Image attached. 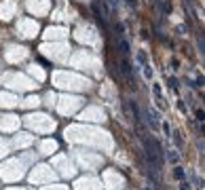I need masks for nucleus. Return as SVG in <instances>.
<instances>
[{
  "instance_id": "f257e3e1",
  "label": "nucleus",
  "mask_w": 205,
  "mask_h": 190,
  "mask_svg": "<svg viewBox=\"0 0 205 190\" xmlns=\"http://www.w3.org/2000/svg\"><path fill=\"white\" fill-rule=\"evenodd\" d=\"M146 119H148V125L152 127V129H157L159 125H161V116H159V112L157 110H146Z\"/></svg>"
},
{
  "instance_id": "f03ea898",
  "label": "nucleus",
  "mask_w": 205,
  "mask_h": 190,
  "mask_svg": "<svg viewBox=\"0 0 205 190\" xmlns=\"http://www.w3.org/2000/svg\"><path fill=\"white\" fill-rule=\"evenodd\" d=\"M121 74L125 76V78L131 80V61L127 59L125 55H123V59H121Z\"/></svg>"
},
{
  "instance_id": "7ed1b4c3",
  "label": "nucleus",
  "mask_w": 205,
  "mask_h": 190,
  "mask_svg": "<svg viewBox=\"0 0 205 190\" xmlns=\"http://www.w3.org/2000/svg\"><path fill=\"white\" fill-rule=\"evenodd\" d=\"M129 106H131V110H133V119H135V123H140V108H137V104H135V101H129Z\"/></svg>"
},
{
  "instance_id": "20e7f679",
  "label": "nucleus",
  "mask_w": 205,
  "mask_h": 190,
  "mask_svg": "<svg viewBox=\"0 0 205 190\" xmlns=\"http://www.w3.org/2000/svg\"><path fill=\"white\" fill-rule=\"evenodd\" d=\"M119 45H121V53L125 55V57H127V55H129V42L121 38V40H119Z\"/></svg>"
},
{
  "instance_id": "39448f33",
  "label": "nucleus",
  "mask_w": 205,
  "mask_h": 190,
  "mask_svg": "<svg viewBox=\"0 0 205 190\" xmlns=\"http://www.w3.org/2000/svg\"><path fill=\"white\" fill-rule=\"evenodd\" d=\"M173 175H176L178 179H184V178H186V173H184V169H182V167H176V171H173Z\"/></svg>"
},
{
  "instance_id": "423d86ee",
  "label": "nucleus",
  "mask_w": 205,
  "mask_h": 190,
  "mask_svg": "<svg viewBox=\"0 0 205 190\" xmlns=\"http://www.w3.org/2000/svg\"><path fill=\"white\" fill-rule=\"evenodd\" d=\"M144 76H146V78H148V80L152 78V68H150L148 63H146V66H144Z\"/></svg>"
},
{
  "instance_id": "0eeeda50",
  "label": "nucleus",
  "mask_w": 205,
  "mask_h": 190,
  "mask_svg": "<svg viewBox=\"0 0 205 190\" xmlns=\"http://www.w3.org/2000/svg\"><path fill=\"white\" fill-rule=\"evenodd\" d=\"M137 61H140L142 66H146V63H148V59H146V53H142V51H140V53H137Z\"/></svg>"
},
{
  "instance_id": "6e6552de",
  "label": "nucleus",
  "mask_w": 205,
  "mask_h": 190,
  "mask_svg": "<svg viewBox=\"0 0 205 190\" xmlns=\"http://www.w3.org/2000/svg\"><path fill=\"white\" fill-rule=\"evenodd\" d=\"M173 140H176V144H178V148H182V144H184V142H182V137H180V135H178V133L173 135Z\"/></svg>"
},
{
  "instance_id": "1a4fd4ad",
  "label": "nucleus",
  "mask_w": 205,
  "mask_h": 190,
  "mask_svg": "<svg viewBox=\"0 0 205 190\" xmlns=\"http://www.w3.org/2000/svg\"><path fill=\"white\" fill-rule=\"evenodd\" d=\"M180 190H190V184H188V182H182V184H180Z\"/></svg>"
},
{
  "instance_id": "9d476101",
  "label": "nucleus",
  "mask_w": 205,
  "mask_h": 190,
  "mask_svg": "<svg viewBox=\"0 0 205 190\" xmlns=\"http://www.w3.org/2000/svg\"><path fill=\"white\" fill-rule=\"evenodd\" d=\"M199 49H201V51H205V40H203V38H199Z\"/></svg>"
},
{
  "instance_id": "9b49d317",
  "label": "nucleus",
  "mask_w": 205,
  "mask_h": 190,
  "mask_svg": "<svg viewBox=\"0 0 205 190\" xmlns=\"http://www.w3.org/2000/svg\"><path fill=\"white\" fill-rule=\"evenodd\" d=\"M169 84H171L173 89H178V80H176V78H171V80H169Z\"/></svg>"
},
{
  "instance_id": "f8f14e48",
  "label": "nucleus",
  "mask_w": 205,
  "mask_h": 190,
  "mask_svg": "<svg viewBox=\"0 0 205 190\" xmlns=\"http://www.w3.org/2000/svg\"><path fill=\"white\" fill-rule=\"evenodd\" d=\"M127 4H129V6H135V0H127Z\"/></svg>"
}]
</instances>
